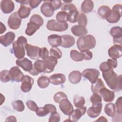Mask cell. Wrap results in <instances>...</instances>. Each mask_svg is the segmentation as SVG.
I'll use <instances>...</instances> for the list:
<instances>
[{"label": "cell", "instance_id": "obj_1", "mask_svg": "<svg viewBox=\"0 0 122 122\" xmlns=\"http://www.w3.org/2000/svg\"><path fill=\"white\" fill-rule=\"evenodd\" d=\"M102 76L108 86L116 92H120L122 89V75H118L113 69L102 72Z\"/></svg>", "mask_w": 122, "mask_h": 122}, {"label": "cell", "instance_id": "obj_2", "mask_svg": "<svg viewBox=\"0 0 122 122\" xmlns=\"http://www.w3.org/2000/svg\"><path fill=\"white\" fill-rule=\"evenodd\" d=\"M96 44V40L92 35L80 37L77 41V46L81 52H85L94 48Z\"/></svg>", "mask_w": 122, "mask_h": 122}, {"label": "cell", "instance_id": "obj_3", "mask_svg": "<svg viewBox=\"0 0 122 122\" xmlns=\"http://www.w3.org/2000/svg\"><path fill=\"white\" fill-rule=\"evenodd\" d=\"M27 44L26 38L22 36L18 38L17 41L12 43V48L14 54L18 59L24 58L25 55V45Z\"/></svg>", "mask_w": 122, "mask_h": 122}, {"label": "cell", "instance_id": "obj_4", "mask_svg": "<svg viewBox=\"0 0 122 122\" xmlns=\"http://www.w3.org/2000/svg\"><path fill=\"white\" fill-rule=\"evenodd\" d=\"M46 27L51 31L62 32L68 29V24L66 22H61L55 20H51L48 21Z\"/></svg>", "mask_w": 122, "mask_h": 122}, {"label": "cell", "instance_id": "obj_5", "mask_svg": "<svg viewBox=\"0 0 122 122\" xmlns=\"http://www.w3.org/2000/svg\"><path fill=\"white\" fill-rule=\"evenodd\" d=\"M122 6L121 4H116L113 6L110 15L107 17L106 20L111 23L117 22L122 16Z\"/></svg>", "mask_w": 122, "mask_h": 122}, {"label": "cell", "instance_id": "obj_6", "mask_svg": "<svg viewBox=\"0 0 122 122\" xmlns=\"http://www.w3.org/2000/svg\"><path fill=\"white\" fill-rule=\"evenodd\" d=\"M81 75L88 79L92 83H93L98 78L100 72L95 69H86L82 72Z\"/></svg>", "mask_w": 122, "mask_h": 122}, {"label": "cell", "instance_id": "obj_7", "mask_svg": "<svg viewBox=\"0 0 122 122\" xmlns=\"http://www.w3.org/2000/svg\"><path fill=\"white\" fill-rule=\"evenodd\" d=\"M21 22V19L19 16L17 12L12 13L9 17L8 24L9 27L13 30L19 28Z\"/></svg>", "mask_w": 122, "mask_h": 122}, {"label": "cell", "instance_id": "obj_8", "mask_svg": "<svg viewBox=\"0 0 122 122\" xmlns=\"http://www.w3.org/2000/svg\"><path fill=\"white\" fill-rule=\"evenodd\" d=\"M25 47L27 55L29 58L32 60H38L40 58V48L30 44H27Z\"/></svg>", "mask_w": 122, "mask_h": 122}, {"label": "cell", "instance_id": "obj_9", "mask_svg": "<svg viewBox=\"0 0 122 122\" xmlns=\"http://www.w3.org/2000/svg\"><path fill=\"white\" fill-rule=\"evenodd\" d=\"M46 68V64L44 60H37L34 62L32 69L29 72L31 75L36 76L38 75L40 72H44Z\"/></svg>", "mask_w": 122, "mask_h": 122}, {"label": "cell", "instance_id": "obj_10", "mask_svg": "<svg viewBox=\"0 0 122 122\" xmlns=\"http://www.w3.org/2000/svg\"><path fill=\"white\" fill-rule=\"evenodd\" d=\"M111 35L113 37V42L114 45H122V30L119 26L112 27L110 31Z\"/></svg>", "mask_w": 122, "mask_h": 122}, {"label": "cell", "instance_id": "obj_11", "mask_svg": "<svg viewBox=\"0 0 122 122\" xmlns=\"http://www.w3.org/2000/svg\"><path fill=\"white\" fill-rule=\"evenodd\" d=\"M41 11L46 17H51L53 15L54 9L50 0L44 1L41 7Z\"/></svg>", "mask_w": 122, "mask_h": 122}, {"label": "cell", "instance_id": "obj_12", "mask_svg": "<svg viewBox=\"0 0 122 122\" xmlns=\"http://www.w3.org/2000/svg\"><path fill=\"white\" fill-rule=\"evenodd\" d=\"M34 83V80L29 75H24L20 85V89L23 92H29L32 87Z\"/></svg>", "mask_w": 122, "mask_h": 122}, {"label": "cell", "instance_id": "obj_13", "mask_svg": "<svg viewBox=\"0 0 122 122\" xmlns=\"http://www.w3.org/2000/svg\"><path fill=\"white\" fill-rule=\"evenodd\" d=\"M59 107L62 112L68 116H69L73 111V106L68 98L64 99L59 102Z\"/></svg>", "mask_w": 122, "mask_h": 122}, {"label": "cell", "instance_id": "obj_14", "mask_svg": "<svg viewBox=\"0 0 122 122\" xmlns=\"http://www.w3.org/2000/svg\"><path fill=\"white\" fill-rule=\"evenodd\" d=\"M86 110L87 108L84 106L75 109L69 116V119L71 121V122H77L80 119V118L85 113Z\"/></svg>", "mask_w": 122, "mask_h": 122}, {"label": "cell", "instance_id": "obj_15", "mask_svg": "<svg viewBox=\"0 0 122 122\" xmlns=\"http://www.w3.org/2000/svg\"><path fill=\"white\" fill-rule=\"evenodd\" d=\"M109 56L113 59H117L122 57V45L115 44L111 47L108 50Z\"/></svg>", "mask_w": 122, "mask_h": 122}, {"label": "cell", "instance_id": "obj_16", "mask_svg": "<svg viewBox=\"0 0 122 122\" xmlns=\"http://www.w3.org/2000/svg\"><path fill=\"white\" fill-rule=\"evenodd\" d=\"M9 71L12 81L17 82L21 81L24 75L18 66L11 67Z\"/></svg>", "mask_w": 122, "mask_h": 122}, {"label": "cell", "instance_id": "obj_17", "mask_svg": "<svg viewBox=\"0 0 122 122\" xmlns=\"http://www.w3.org/2000/svg\"><path fill=\"white\" fill-rule=\"evenodd\" d=\"M15 38V33L12 31H9L0 36V43L4 47H7L13 42Z\"/></svg>", "mask_w": 122, "mask_h": 122}, {"label": "cell", "instance_id": "obj_18", "mask_svg": "<svg viewBox=\"0 0 122 122\" xmlns=\"http://www.w3.org/2000/svg\"><path fill=\"white\" fill-rule=\"evenodd\" d=\"M16 63L26 71L29 72L33 68L32 61L26 58L18 59L16 61Z\"/></svg>", "mask_w": 122, "mask_h": 122}, {"label": "cell", "instance_id": "obj_19", "mask_svg": "<svg viewBox=\"0 0 122 122\" xmlns=\"http://www.w3.org/2000/svg\"><path fill=\"white\" fill-rule=\"evenodd\" d=\"M67 20L71 23H75L77 21L79 16V12L75 5H73L67 11Z\"/></svg>", "mask_w": 122, "mask_h": 122}, {"label": "cell", "instance_id": "obj_20", "mask_svg": "<svg viewBox=\"0 0 122 122\" xmlns=\"http://www.w3.org/2000/svg\"><path fill=\"white\" fill-rule=\"evenodd\" d=\"M102 102L97 104L92 105L91 107L88 108L87 110V114L90 117L94 118L97 117L101 113L102 109Z\"/></svg>", "mask_w": 122, "mask_h": 122}, {"label": "cell", "instance_id": "obj_21", "mask_svg": "<svg viewBox=\"0 0 122 122\" xmlns=\"http://www.w3.org/2000/svg\"><path fill=\"white\" fill-rule=\"evenodd\" d=\"M0 9L3 13L9 14L14 9V4L10 0H2L0 2Z\"/></svg>", "mask_w": 122, "mask_h": 122}, {"label": "cell", "instance_id": "obj_22", "mask_svg": "<svg viewBox=\"0 0 122 122\" xmlns=\"http://www.w3.org/2000/svg\"><path fill=\"white\" fill-rule=\"evenodd\" d=\"M104 101L106 102H111L113 101L115 94L114 92L109 90L105 87L102 88L99 92Z\"/></svg>", "mask_w": 122, "mask_h": 122}, {"label": "cell", "instance_id": "obj_23", "mask_svg": "<svg viewBox=\"0 0 122 122\" xmlns=\"http://www.w3.org/2000/svg\"><path fill=\"white\" fill-rule=\"evenodd\" d=\"M49 79L50 82L55 85L62 84L66 81V77L65 75L62 73L53 74L50 77Z\"/></svg>", "mask_w": 122, "mask_h": 122}, {"label": "cell", "instance_id": "obj_24", "mask_svg": "<svg viewBox=\"0 0 122 122\" xmlns=\"http://www.w3.org/2000/svg\"><path fill=\"white\" fill-rule=\"evenodd\" d=\"M46 64V70L44 71L45 73H51L54 71V68L58 63L57 59L51 57H49L44 60Z\"/></svg>", "mask_w": 122, "mask_h": 122}, {"label": "cell", "instance_id": "obj_25", "mask_svg": "<svg viewBox=\"0 0 122 122\" xmlns=\"http://www.w3.org/2000/svg\"><path fill=\"white\" fill-rule=\"evenodd\" d=\"M62 42L61 46L65 48H69L72 46L75 42L74 38L71 35L66 34L61 36Z\"/></svg>", "mask_w": 122, "mask_h": 122}, {"label": "cell", "instance_id": "obj_26", "mask_svg": "<svg viewBox=\"0 0 122 122\" xmlns=\"http://www.w3.org/2000/svg\"><path fill=\"white\" fill-rule=\"evenodd\" d=\"M48 41L49 44L52 47H58L61 46V36L57 34H51L48 36Z\"/></svg>", "mask_w": 122, "mask_h": 122}, {"label": "cell", "instance_id": "obj_27", "mask_svg": "<svg viewBox=\"0 0 122 122\" xmlns=\"http://www.w3.org/2000/svg\"><path fill=\"white\" fill-rule=\"evenodd\" d=\"M71 31L73 34L78 37L85 36L87 33V30L86 28L79 25L72 26L71 28Z\"/></svg>", "mask_w": 122, "mask_h": 122}, {"label": "cell", "instance_id": "obj_28", "mask_svg": "<svg viewBox=\"0 0 122 122\" xmlns=\"http://www.w3.org/2000/svg\"><path fill=\"white\" fill-rule=\"evenodd\" d=\"M31 10L29 4L20 5L17 12L21 19H25L29 17Z\"/></svg>", "mask_w": 122, "mask_h": 122}, {"label": "cell", "instance_id": "obj_29", "mask_svg": "<svg viewBox=\"0 0 122 122\" xmlns=\"http://www.w3.org/2000/svg\"><path fill=\"white\" fill-rule=\"evenodd\" d=\"M81 74L78 71H73L70 72L69 75V80L72 84L79 83L81 79Z\"/></svg>", "mask_w": 122, "mask_h": 122}, {"label": "cell", "instance_id": "obj_30", "mask_svg": "<svg viewBox=\"0 0 122 122\" xmlns=\"http://www.w3.org/2000/svg\"><path fill=\"white\" fill-rule=\"evenodd\" d=\"M94 8V3L92 0H84L81 5V10L84 13L91 12Z\"/></svg>", "mask_w": 122, "mask_h": 122}, {"label": "cell", "instance_id": "obj_31", "mask_svg": "<svg viewBox=\"0 0 122 122\" xmlns=\"http://www.w3.org/2000/svg\"><path fill=\"white\" fill-rule=\"evenodd\" d=\"M98 14L103 19H106L110 15L111 10L109 6L102 5L99 7L98 10Z\"/></svg>", "mask_w": 122, "mask_h": 122}, {"label": "cell", "instance_id": "obj_32", "mask_svg": "<svg viewBox=\"0 0 122 122\" xmlns=\"http://www.w3.org/2000/svg\"><path fill=\"white\" fill-rule=\"evenodd\" d=\"M105 87L104 84L101 79L98 78L97 81L91 85V90L93 93H99L100 91Z\"/></svg>", "mask_w": 122, "mask_h": 122}, {"label": "cell", "instance_id": "obj_33", "mask_svg": "<svg viewBox=\"0 0 122 122\" xmlns=\"http://www.w3.org/2000/svg\"><path fill=\"white\" fill-rule=\"evenodd\" d=\"M71 59L75 61H81L84 60L85 55L84 52H80L77 50H73L70 52Z\"/></svg>", "mask_w": 122, "mask_h": 122}, {"label": "cell", "instance_id": "obj_34", "mask_svg": "<svg viewBox=\"0 0 122 122\" xmlns=\"http://www.w3.org/2000/svg\"><path fill=\"white\" fill-rule=\"evenodd\" d=\"M40 27L35 23L29 22L27 23V27L25 30V33L28 36H31L40 29Z\"/></svg>", "mask_w": 122, "mask_h": 122}, {"label": "cell", "instance_id": "obj_35", "mask_svg": "<svg viewBox=\"0 0 122 122\" xmlns=\"http://www.w3.org/2000/svg\"><path fill=\"white\" fill-rule=\"evenodd\" d=\"M104 112L109 116L113 117L115 115V106L112 103H107L104 107Z\"/></svg>", "mask_w": 122, "mask_h": 122}, {"label": "cell", "instance_id": "obj_36", "mask_svg": "<svg viewBox=\"0 0 122 122\" xmlns=\"http://www.w3.org/2000/svg\"><path fill=\"white\" fill-rule=\"evenodd\" d=\"M50 82V81L49 78L46 76H41L37 80L38 85L41 89L47 88L49 86Z\"/></svg>", "mask_w": 122, "mask_h": 122}, {"label": "cell", "instance_id": "obj_37", "mask_svg": "<svg viewBox=\"0 0 122 122\" xmlns=\"http://www.w3.org/2000/svg\"><path fill=\"white\" fill-rule=\"evenodd\" d=\"M73 103L75 107L80 108L84 106L85 103V100L83 97L75 95L73 98Z\"/></svg>", "mask_w": 122, "mask_h": 122}, {"label": "cell", "instance_id": "obj_38", "mask_svg": "<svg viewBox=\"0 0 122 122\" xmlns=\"http://www.w3.org/2000/svg\"><path fill=\"white\" fill-rule=\"evenodd\" d=\"M0 80L2 82H7L11 80L10 71L8 70H3L0 72Z\"/></svg>", "mask_w": 122, "mask_h": 122}, {"label": "cell", "instance_id": "obj_39", "mask_svg": "<svg viewBox=\"0 0 122 122\" xmlns=\"http://www.w3.org/2000/svg\"><path fill=\"white\" fill-rule=\"evenodd\" d=\"M11 105L14 110L19 112H21L24 110L25 106L23 102L21 100H16L11 103Z\"/></svg>", "mask_w": 122, "mask_h": 122}, {"label": "cell", "instance_id": "obj_40", "mask_svg": "<svg viewBox=\"0 0 122 122\" xmlns=\"http://www.w3.org/2000/svg\"><path fill=\"white\" fill-rule=\"evenodd\" d=\"M30 22L35 23V24L41 27L43 24L44 20L43 18L40 15L35 14L31 16L30 19Z\"/></svg>", "mask_w": 122, "mask_h": 122}, {"label": "cell", "instance_id": "obj_41", "mask_svg": "<svg viewBox=\"0 0 122 122\" xmlns=\"http://www.w3.org/2000/svg\"><path fill=\"white\" fill-rule=\"evenodd\" d=\"M50 56L59 59L62 57V52L57 47H52L50 49Z\"/></svg>", "mask_w": 122, "mask_h": 122}, {"label": "cell", "instance_id": "obj_42", "mask_svg": "<svg viewBox=\"0 0 122 122\" xmlns=\"http://www.w3.org/2000/svg\"><path fill=\"white\" fill-rule=\"evenodd\" d=\"M122 97H119L115 104V112L117 116L122 118Z\"/></svg>", "mask_w": 122, "mask_h": 122}, {"label": "cell", "instance_id": "obj_43", "mask_svg": "<svg viewBox=\"0 0 122 122\" xmlns=\"http://www.w3.org/2000/svg\"><path fill=\"white\" fill-rule=\"evenodd\" d=\"M67 98H68L66 94L62 92H56L53 96V100L57 103H59L62 100Z\"/></svg>", "mask_w": 122, "mask_h": 122}, {"label": "cell", "instance_id": "obj_44", "mask_svg": "<svg viewBox=\"0 0 122 122\" xmlns=\"http://www.w3.org/2000/svg\"><path fill=\"white\" fill-rule=\"evenodd\" d=\"M67 12L65 11H59L56 16V18L57 21L61 22H65L67 21Z\"/></svg>", "mask_w": 122, "mask_h": 122}, {"label": "cell", "instance_id": "obj_45", "mask_svg": "<svg viewBox=\"0 0 122 122\" xmlns=\"http://www.w3.org/2000/svg\"><path fill=\"white\" fill-rule=\"evenodd\" d=\"M90 101L92 103V105L97 104L102 102V99L101 95L97 93H93L90 97Z\"/></svg>", "mask_w": 122, "mask_h": 122}, {"label": "cell", "instance_id": "obj_46", "mask_svg": "<svg viewBox=\"0 0 122 122\" xmlns=\"http://www.w3.org/2000/svg\"><path fill=\"white\" fill-rule=\"evenodd\" d=\"M77 21L78 24L83 27H85L87 23V20L86 15L84 13H81L79 15Z\"/></svg>", "mask_w": 122, "mask_h": 122}, {"label": "cell", "instance_id": "obj_47", "mask_svg": "<svg viewBox=\"0 0 122 122\" xmlns=\"http://www.w3.org/2000/svg\"><path fill=\"white\" fill-rule=\"evenodd\" d=\"M26 104L28 108L33 112H36L39 108L36 102L31 100H29L27 101Z\"/></svg>", "mask_w": 122, "mask_h": 122}, {"label": "cell", "instance_id": "obj_48", "mask_svg": "<svg viewBox=\"0 0 122 122\" xmlns=\"http://www.w3.org/2000/svg\"><path fill=\"white\" fill-rule=\"evenodd\" d=\"M36 113L37 115L39 117H43L47 115L49 112L46 110V109L43 107H39L37 110L36 111Z\"/></svg>", "mask_w": 122, "mask_h": 122}, {"label": "cell", "instance_id": "obj_49", "mask_svg": "<svg viewBox=\"0 0 122 122\" xmlns=\"http://www.w3.org/2000/svg\"><path fill=\"white\" fill-rule=\"evenodd\" d=\"M60 115L59 113L55 112L51 113L49 119L50 122H59L60 121Z\"/></svg>", "mask_w": 122, "mask_h": 122}, {"label": "cell", "instance_id": "obj_50", "mask_svg": "<svg viewBox=\"0 0 122 122\" xmlns=\"http://www.w3.org/2000/svg\"><path fill=\"white\" fill-rule=\"evenodd\" d=\"M49 52L46 47H42L40 50V58L44 60L49 57Z\"/></svg>", "mask_w": 122, "mask_h": 122}, {"label": "cell", "instance_id": "obj_51", "mask_svg": "<svg viewBox=\"0 0 122 122\" xmlns=\"http://www.w3.org/2000/svg\"><path fill=\"white\" fill-rule=\"evenodd\" d=\"M51 3L52 4L54 10H56L59 9L61 7V5L62 4V1L60 0H50Z\"/></svg>", "mask_w": 122, "mask_h": 122}, {"label": "cell", "instance_id": "obj_52", "mask_svg": "<svg viewBox=\"0 0 122 122\" xmlns=\"http://www.w3.org/2000/svg\"><path fill=\"white\" fill-rule=\"evenodd\" d=\"M41 2V0H30L29 5L31 9L37 8Z\"/></svg>", "mask_w": 122, "mask_h": 122}, {"label": "cell", "instance_id": "obj_53", "mask_svg": "<svg viewBox=\"0 0 122 122\" xmlns=\"http://www.w3.org/2000/svg\"><path fill=\"white\" fill-rule=\"evenodd\" d=\"M100 69L102 72H104V71H106L111 69H113L111 68L109 66L107 61H105V62H103L101 63V64L100 65Z\"/></svg>", "mask_w": 122, "mask_h": 122}, {"label": "cell", "instance_id": "obj_54", "mask_svg": "<svg viewBox=\"0 0 122 122\" xmlns=\"http://www.w3.org/2000/svg\"><path fill=\"white\" fill-rule=\"evenodd\" d=\"M44 107L46 109L49 113H52L56 112L57 109L55 106L52 104H46L44 106Z\"/></svg>", "mask_w": 122, "mask_h": 122}, {"label": "cell", "instance_id": "obj_55", "mask_svg": "<svg viewBox=\"0 0 122 122\" xmlns=\"http://www.w3.org/2000/svg\"><path fill=\"white\" fill-rule=\"evenodd\" d=\"M107 62L109 66L112 69L116 68L117 66V61L116 59H108Z\"/></svg>", "mask_w": 122, "mask_h": 122}, {"label": "cell", "instance_id": "obj_56", "mask_svg": "<svg viewBox=\"0 0 122 122\" xmlns=\"http://www.w3.org/2000/svg\"><path fill=\"white\" fill-rule=\"evenodd\" d=\"M85 55V58L84 60H90L92 58V53L90 51H86L84 52Z\"/></svg>", "mask_w": 122, "mask_h": 122}, {"label": "cell", "instance_id": "obj_57", "mask_svg": "<svg viewBox=\"0 0 122 122\" xmlns=\"http://www.w3.org/2000/svg\"><path fill=\"white\" fill-rule=\"evenodd\" d=\"M5 122H17L16 118L14 116H10L6 118Z\"/></svg>", "mask_w": 122, "mask_h": 122}, {"label": "cell", "instance_id": "obj_58", "mask_svg": "<svg viewBox=\"0 0 122 122\" xmlns=\"http://www.w3.org/2000/svg\"><path fill=\"white\" fill-rule=\"evenodd\" d=\"M0 33L1 34L3 33H4L6 30V28L5 26L1 22H0Z\"/></svg>", "mask_w": 122, "mask_h": 122}, {"label": "cell", "instance_id": "obj_59", "mask_svg": "<svg viewBox=\"0 0 122 122\" xmlns=\"http://www.w3.org/2000/svg\"><path fill=\"white\" fill-rule=\"evenodd\" d=\"M108 120L107 119L104 117V116H101L99 118H98L97 120H96V122H107Z\"/></svg>", "mask_w": 122, "mask_h": 122}]
</instances>
